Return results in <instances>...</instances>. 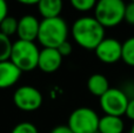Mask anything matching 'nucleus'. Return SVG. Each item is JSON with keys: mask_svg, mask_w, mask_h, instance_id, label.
<instances>
[{"mask_svg": "<svg viewBox=\"0 0 134 133\" xmlns=\"http://www.w3.org/2000/svg\"><path fill=\"white\" fill-rule=\"evenodd\" d=\"M125 9L124 0H98L94 7V18L105 28L115 27L125 20Z\"/></svg>", "mask_w": 134, "mask_h": 133, "instance_id": "20e7f679", "label": "nucleus"}, {"mask_svg": "<svg viewBox=\"0 0 134 133\" xmlns=\"http://www.w3.org/2000/svg\"><path fill=\"white\" fill-rule=\"evenodd\" d=\"M12 47H13V42L11 41L9 37L0 32V61L9 60Z\"/></svg>", "mask_w": 134, "mask_h": 133, "instance_id": "dca6fc26", "label": "nucleus"}, {"mask_svg": "<svg viewBox=\"0 0 134 133\" xmlns=\"http://www.w3.org/2000/svg\"><path fill=\"white\" fill-rule=\"evenodd\" d=\"M130 98L121 88H109L100 97V107L105 114L122 117L126 113Z\"/></svg>", "mask_w": 134, "mask_h": 133, "instance_id": "423d86ee", "label": "nucleus"}, {"mask_svg": "<svg viewBox=\"0 0 134 133\" xmlns=\"http://www.w3.org/2000/svg\"><path fill=\"white\" fill-rule=\"evenodd\" d=\"M11 133H39V131L34 124L30 121H23L15 125Z\"/></svg>", "mask_w": 134, "mask_h": 133, "instance_id": "6ab92c4d", "label": "nucleus"}, {"mask_svg": "<svg viewBox=\"0 0 134 133\" xmlns=\"http://www.w3.org/2000/svg\"><path fill=\"white\" fill-rule=\"evenodd\" d=\"M87 88L93 96L95 97H101L108 91L109 87V81L104 74L100 73H95L92 74L87 80Z\"/></svg>", "mask_w": 134, "mask_h": 133, "instance_id": "ddd939ff", "label": "nucleus"}, {"mask_svg": "<svg viewBox=\"0 0 134 133\" xmlns=\"http://www.w3.org/2000/svg\"><path fill=\"white\" fill-rule=\"evenodd\" d=\"M51 133H73V132L67 125H59V126L54 127L51 131Z\"/></svg>", "mask_w": 134, "mask_h": 133, "instance_id": "b1692460", "label": "nucleus"}, {"mask_svg": "<svg viewBox=\"0 0 134 133\" xmlns=\"http://www.w3.org/2000/svg\"><path fill=\"white\" fill-rule=\"evenodd\" d=\"M71 33L80 47L94 51L105 38V27L94 16H81L73 23Z\"/></svg>", "mask_w": 134, "mask_h": 133, "instance_id": "f257e3e1", "label": "nucleus"}, {"mask_svg": "<svg viewBox=\"0 0 134 133\" xmlns=\"http://www.w3.org/2000/svg\"><path fill=\"white\" fill-rule=\"evenodd\" d=\"M72 7L79 12H88L94 9L98 0H69Z\"/></svg>", "mask_w": 134, "mask_h": 133, "instance_id": "a211bd4d", "label": "nucleus"}, {"mask_svg": "<svg viewBox=\"0 0 134 133\" xmlns=\"http://www.w3.org/2000/svg\"><path fill=\"white\" fill-rule=\"evenodd\" d=\"M21 71L11 60L0 61V90L15 85L21 77Z\"/></svg>", "mask_w": 134, "mask_h": 133, "instance_id": "9b49d317", "label": "nucleus"}, {"mask_svg": "<svg viewBox=\"0 0 134 133\" xmlns=\"http://www.w3.org/2000/svg\"><path fill=\"white\" fill-rule=\"evenodd\" d=\"M63 64V56L59 53L57 48H48L44 47L40 51L39 60H38V68L45 73H53L60 68Z\"/></svg>", "mask_w": 134, "mask_h": 133, "instance_id": "9d476101", "label": "nucleus"}, {"mask_svg": "<svg viewBox=\"0 0 134 133\" xmlns=\"http://www.w3.org/2000/svg\"><path fill=\"white\" fill-rule=\"evenodd\" d=\"M121 60L126 65L134 67V37L126 39L122 42V53H121Z\"/></svg>", "mask_w": 134, "mask_h": 133, "instance_id": "2eb2a0df", "label": "nucleus"}, {"mask_svg": "<svg viewBox=\"0 0 134 133\" xmlns=\"http://www.w3.org/2000/svg\"><path fill=\"white\" fill-rule=\"evenodd\" d=\"M40 21L34 15L26 14L18 20V30L16 34L20 40L25 41H34L38 39Z\"/></svg>", "mask_w": 134, "mask_h": 133, "instance_id": "1a4fd4ad", "label": "nucleus"}, {"mask_svg": "<svg viewBox=\"0 0 134 133\" xmlns=\"http://www.w3.org/2000/svg\"><path fill=\"white\" fill-rule=\"evenodd\" d=\"M57 49H58L59 53H60L61 56H63V58H64V57H68L69 54L72 53V49H73V47H72L71 42H68L66 40V41L63 42V44H61Z\"/></svg>", "mask_w": 134, "mask_h": 133, "instance_id": "412c9836", "label": "nucleus"}, {"mask_svg": "<svg viewBox=\"0 0 134 133\" xmlns=\"http://www.w3.org/2000/svg\"><path fill=\"white\" fill-rule=\"evenodd\" d=\"M39 13L44 19L60 16L63 9V0H40L38 2Z\"/></svg>", "mask_w": 134, "mask_h": 133, "instance_id": "4468645a", "label": "nucleus"}, {"mask_svg": "<svg viewBox=\"0 0 134 133\" xmlns=\"http://www.w3.org/2000/svg\"><path fill=\"white\" fill-rule=\"evenodd\" d=\"M95 56L105 64H114L121 60L122 44L114 38H104L101 42L94 49Z\"/></svg>", "mask_w": 134, "mask_h": 133, "instance_id": "6e6552de", "label": "nucleus"}, {"mask_svg": "<svg viewBox=\"0 0 134 133\" xmlns=\"http://www.w3.org/2000/svg\"><path fill=\"white\" fill-rule=\"evenodd\" d=\"M8 15V5L6 0H0V24Z\"/></svg>", "mask_w": 134, "mask_h": 133, "instance_id": "4be33fe9", "label": "nucleus"}, {"mask_svg": "<svg viewBox=\"0 0 134 133\" xmlns=\"http://www.w3.org/2000/svg\"><path fill=\"white\" fill-rule=\"evenodd\" d=\"M39 54L40 51L34 41H25L18 39L15 42H13L9 60L21 72H30L38 67Z\"/></svg>", "mask_w": 134, "mask_h": 133, "instance_id": "7ed1b4c3", "label": "nucleus"}, {"mask_svg": "<svg viewBox=\"0 0 134 133\" xmlns=\"http://www.w3.org/2000/svg\"><path fill=\"white\" fill-rule=\"evenodd\" d=\"M13 103L19 110L32 112L41 106L42 94L39 90L33 86H20L15 90L13 94Z\"/></svg>", "mask_w": 134, "mask_h": 133, "instance_id": "0eeeda50", "label": "nucleus"}, {"mask_svg": "<svg viewBox=\"0 0 134 133\" xmlns=\"http://www.w3.org/2000/svg\"><path fill=\"white\" fill-rule=\"evenodd\" d=\"M68 37V26L61 16L42 19L40 21L38 40L44 47L58 48Z\"/></svg>", "mask_w": 134, "mask_h": 133, "instance_id": "f03ea898", "label": "nucleus"}, {"mask_svg": "<svg viewBox=\"0 0 134 133\" xmlns=\"http://www.w3.org/2000/svg\"><path fill=\"white\" fill-rule=\"evenodd\" d=\"M125 114L128 119H131L134 121V98L128 100V105H127V108H126Z\"/></svg>", "mask_w": 134, "mask_h": 133, "instance_id": "5701e85b", "label": "nucleus"}, {"mask_svg": "<svg viewBox=\"0 0 134 133\" xmlns=\"http://www.w3.org/2000/svg\"><path fill=\"white\" fill-rule=\"evenodd\" d=\"M125 130V124L121 117L105 114L99 120L98 133H122Z\"/></svg>", "mask_w": 134, "mask_h": 133, "instance_id": "f8f14e48", "label": "nucleus"}, {"mask_svg": "<svg viewBox=\"0 0 134 133\" xmlns=\"http://www.w3.org/2000/svg\"><path fill=\"white\" fill-rule=\"evenodd\" d=\"M125 21L130 25H134V2H130V4L126 5Z\"/></svg>", "mask_w": 134, "mask_h": 133, "instance_id": "aec40b11", "label": "nucleus"}, {"mask_svg": "<svg viewBox=\"0 0 134 133\" xmlns=\"http://www.w3.org/2000/svg\"><path fill=\"white\" fill-rule=\"evenodd\" d=\"M16 30H18V20L14 16L7 15L0 24V32L7 37L16 34Z\"/></svg>", "mask_w": 134, "mask_h": 133, "instance_id": "f3484780", "label": "nucleus"}, {"mask_svg": "<svg viewBox=\"0 0 134 133\" xmlns=\"http://www.w3.org/2000/svg\"><path fill=\"white\" fill-rule=\"evenodd\" d=\"M18 2L23 5H27V6H32V5H38L40 0H16Z\"/></svg>", "mask_w": 134, "mask_h": 133, "instance_id": "393cba45", "label": "nucleus"}, {"mask_svg": "<svg viewBox=\"0 0 134 133\" xmlns=\"http://www.w3.org/2000/svg\"><path fill=\"white\" fill-rule=\"evenodd\" d=\"M99 115L90 107H79L68 117L67 126L73 133H98Z\"/></svg>", "mask_w": 134, "mask_h": 133, "instance_id": "39448f33", "label": "nucleus"}, {"mask_svg": "<svg viewBox=\"0 0 134 133\" xmlns=\"http://www.w3.org/2000/svg\"><path fill=\"white\" fill-rule=\"evenodd\" d=\"M131 2H134V0H131Z\"/></svg>", "mask_w": 134, "mask_h": 133, "instance_id": "bb28decb", "label": "nucleus"}, {"mask_svg": "<svg viewBox=\"0 0 134 133\" xmlns=\"http://www.w3.org/2000/svg\"><path fill=\"white\" fill-rule=\"evenodd\" d=\"M130 133H134V123H133L132 127H131V131H130Z\"/></svg>", "mask_w": 134, "mask_h": 133, "instance_id": "a878e982", "label": "nucleus"}]
</instances>
